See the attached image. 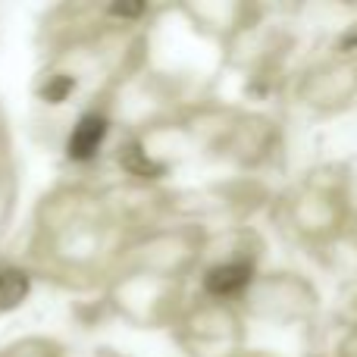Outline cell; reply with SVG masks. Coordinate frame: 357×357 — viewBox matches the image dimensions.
Returning a JSON list of instances; mask_svg holds the SVG:
<instances>
[{
    "label": "cell",
    "mask_w": 357,
    "mask_h": 357,
    "mask_svg": "<svg viewBox=\"0 0 357 357\" xmlns=\"http://www.w3.org/2000/svg\"><path fill=\"white\" fill-rule=\"evenodd\" d=\"M75 88V82L69 79V75H56V79L47 82V88H44V98L50 100V104H60V100H66V94Z\"/></svg>",
    "instance_id": "cell-4"
},
{
    "label": "cell",
    "mask_w": 357,
    "mask_h": 357,
    "mask_svg": "<svg viewBox=\"0 0 357 357\" xmlns=\"http://www.w3.org/2000/svg\"><path fill=\"white\" fill-rule=\"evenodd\" d=\"M248 282H251V266H248V264H222V266H213V270L207 273V279H204L207 291H210V295H216V298L235 295V291H241Z\"/></svg>",
    "instance_id": "cell-2"
},
{
    "label": "cell",
    "mask_w": 357,
    "mask_h": 357,
    "mask_svg": "<svg viewBox=\"0 0 357 357\" xmlns=\"http://www.w3.org/2000/svg\"><path fill=\"white\" fill-rule=\"evenodd\" d=\"M144 6H113V16H135V13H142Z\"/></svg>",
    "instance_id": "cell-5"
},
{
    "label": "cell",
    "mask_w": 357,
    "mask_h": 357,
    "mask_svg": "<svg viewBox=\"0 0 357 357\" xmlns=\"http://www.w3.org/2000/svg\"><path fill=\"white\" fill-rule=\"evenodd\" d=\"M25 295H29V276L22 270L0 273V310H13Z\"/></svg>",
    "instance_id": "cell-3"
},
{
    "label": "cell",
    "mask_w": 357,
    "mask_h": 357,
    "mask_svg": "<svg viewBox=\"0 0 357 357\" xmlns=\"http://www.w3.org/2000/svg\"><path fill=\"white\" fill-rule=\"evenodd\" d=\"M104 138H107V119L98 116V113H88V116H82L79 126L73 129L66 151L73 160H91V157L100 151Z\"/></svg>",
    "instance_id": "cell-1"
}]
</instances>
